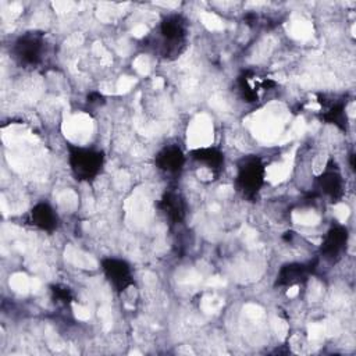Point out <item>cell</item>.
Wrapping results in <instances>:
<instances>
[{"label": "cell", "mask_w": 356, "mask_h": 356, "mask_svg": "<svg viewBox=\"0 0 356 356\" xmlns=\"http://www.w3.org/2000/svg\"><path fill=\"white\" fill-rule=\"evenodd\" d=\"M44 47L46 42L43 33L31 31L19 35L14 40L11 53L19 65L35 67L42 61Z\"/></svg>", "instance_id": "4"}, {"label": "cell", "mask_w": 356, "mask_h": 356, "mask_svg": "<svg viewBox=\"0 0 356 356\" xmlns=\"http://www.w3.org/2000/svg\"><path fill=\"white\" fill-rule=\"evenodd\" d=\"M102 270L108 281L110 286L117 292L122 293L134 285V274L129 263L118 257H106L102 260Z\"/></svg>", "instance_id": "5"}, {"label": "cell", "mask_w": 356, "mask_h": 356, "mask_svg": "<svg viewBox=\"0 0 356 356\" xmlns=\"http://www.w3.org/2000/svg\"><path fill=\"white\" fill-rule=\"evenodd\" d=\"M28 221L40 231L53 232L58 225V216L51 204L47 202H39L29 210Z\"/></svg>", "instance_id": "12"}, {"label": "cell", "mask_w": 356, "mask_h": 356, "mask_svg": "<svg viewBox=\"0 0 356 356\" xmlns=\"http://www.w3.org/2000/svg\"><path fill=\"white\" fill-rule=\"evenodd\" d=\"M159 207L171 222H181L185 218V202L181 193L177 191H167L160 199Z\"/></svg>", "instance_id": "13"}, {"label": "cell", "mask_w": 356, "mask_h": 356, "mask_svg": "<svg viewBox=\"0 0 356 356\" xmlns=\"http://www.w3.org/2000/svg\"><path fill=\"white\" fill-rule=\"evenodd\" d=\"M191 159L195 160L199 164L206 165V168L210 170V172L213 174L214 178H217L222 170H224V164H225V157L221 149H218L217 146H203V147H196L193 150H191Z\"/></svg>", "instance_id": "11"}, {"label": "cell", "mask_w": 356, "mask_h": 356, "mask_svg": "<svg viewBox=\"0 0 356 356\" xmlns=\"http://www.w3.org/2000/svg\"><path fill=\"white\" fill-rule=\"evenodd\" d=\"M324 104L323 107V113H321V120L328 122V124H334L341 129H345L346 127V113H345V103L342 100H337V102H331L328 104Z\"/></svg>", "instance_id": "14"}, {"label": "cell", "mask_w": 356, "mask_h": 356, "mask_svg": "<svg viewBox=\"0 0 356 356\" xmlns=\"http://www.w3.org/2000/svg\"><path fill=\"white\" fill-rule=\"evenodd\" d=\"M264 182L266 165L259 156L249 154L238 160L235 188L243 197L253 200L264 186Z\"/></svg>", "instance_id": "1"}, {"label": "cell", "mask_w": 356, "mask_h": 356, "mask_svg": "<svg viewBox=\"0 0 356 356\" xmlns=\"http://www.w3.org/2000/svg\"><path fill=\"white\" fill-rule=\"evenodd\" d=\"M188 35V21L181 14L165 15L159 25L160 49L163 56H178L185 46Z\"/></svg>", "instance_id": "3"}, {"label": "cell", "mask_w": 356, "mask_h": 356, "mask_svg": "<svg viewBox=\"0 0 356 356\" xmlns=\"http://www.w3.org/2000/svg\"><path fill=\"white\" fill-rule=\"evenodd\" d=\"M68 165L72 177L79 182L93 181L103 170L104 154L92 147L67 145Z\"/></svg>", "instance_id": "2"}, {"label": "cell", "mask_w": 356, "mask_h": 356, "mask_svg": "<svg viewBox=\"0 0 356 356\" xmlns=\"http://www.w3.org/2000/svg\"><path fill=\"white\" fill-rule=\"evenodd\" d=\"M50 292H51V296L53 299L57 302V303H61V305H70L72 300H74V293L72 291L65 286V285H61V284H54L50 286Z\"/></svg>", "instance_id": "15"}, {"label": "cell", "mask_w": 356, "mask_h": 356, "mask_svg": "<svg viewBox=\"0 0 356 356\" xmlns=\"http://www.w3.org/2000/svg\"><path fill=\"white\" fill-rule=\"evenodd\" d=\"M186 157L178 145H167L154 157L156 167L168 175H177L182 171Z\"/></svg>", "instance_id": "8"}, {"label": "cell", "mask_w": 356, "mask_h": 356, "mask_svg": "<svg viewBox=\"0 0 356 356\" xmlns=\"http://www.w3.org/2000/svg\"><path fill=\"white\" fill-rule=\"evenodd\" d=\"M313 266L310 263H300V261H291L284 266L277 273L275 285L278 286H293L298 284H303L310 273L313 271Z\"/></svg>", "instance_id": "9"}, {"label": "cell", "mask_w": 356, "mask_h": 356, "mask_svg": "<svg viewBox=\"0 0 356 356\" xmlns=\"http://www.w3.org/2000/svg\"><path fill=\"white\" fill-rule=\"evenodd\" d=\"M275 86L271 78H264L253 71H243L238 76V88L245 102L256 103L260 99L263 90H268Z\"/></svg>", "instance_id": "7"}, {"label": "cell", "mask_w": 356, "mask_h": 356, "mask_svg": "<svg viewBox=\"0 0 356 356\" xmlns=\"http://www.w3.org/2000/svg\"><path fill=\"white\" fill-rule=\"evenodd\" d=\"M349 239L348 228L343 225H332L324 235L320 245V254L330 261H337L345 252Z\"/></svg>", "instance_id": "6"}, {"label": "cell", "mask_w": 356, "mask_h": 356, "mask_svg": "<svg viewBox=\"0 0 356 356\" xmlns=\"http://www.w3.org/2000/svg\"><path fill=\"white\" fill-rule=\"evenodd\" d=\"M317 185L321 192L330 197L332 202H339L345 193V182L341 172L331 167L330 164L327 168L317 177Z\"/></svg>", "instance_id": "10"}]
</instances>
